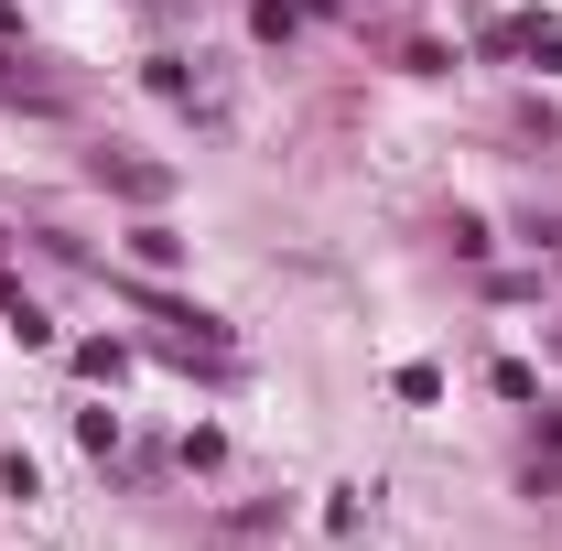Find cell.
I'll return each instance as SVG.
<instances>
[{
	"mask_svg": "<svg viewBox=\"0 0 562 551\" xmlns=\"http://www.w3.org/2000/svg\"><path fill=\"white\" fill-rule=\"evenodd\" d=\"M314 11H325V0H249V22H260V33H271V44H281V33H303V22H314Z\"/></svg>",
	"mask_w": 562,
	"mask_h": 551,
	"instance_id": "obj_1",
	"label": "cell"
},
{
	"mask_svg": "<svg viewBox=\"0 0 562 551\" xmlns=\"http://www.w3.org/2000/svg\"><path fill=\"white\" fill-rule=\"evenodd\" d=\"M519 55H530L541 76H562V22H519Z\"/></svg>",
	"mask_w": 562,
	"mask_h": 551,
	"instance_id": "obj_2",
	"label": "cell"
},
{
	"mask_svg": "<svg viewBox=\"0 0 562 551\" xmlns=\"http://www.w3.org/2000/svg\"><path fill=\"white\" fill-rule=\"evenodd\" d=\"M131 260H140V271H173V260H184V238H173V227H140Z\"/></svg>",
	"mask_w": 562,
	"mask_h": 551,
	"instance_id": "obj_3",
	"label": "cell"
},
{
	"mask_svg": "<svg viewBox=\"0 0 562 551\" xmlns=\"http://www.w3.org/2000/svg\"><path fill=\"white\" fill-rule=\"evenodd\" d=\"M109 184H120V195H140V206H151V195H162V162H109Z\"/></svg>",
	"mask_w": 562,
	"mask_h": 551,
	"instance_id": "obj_4",
	"label": "cell"
}]
</instances>
